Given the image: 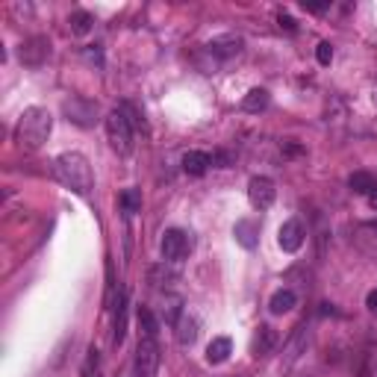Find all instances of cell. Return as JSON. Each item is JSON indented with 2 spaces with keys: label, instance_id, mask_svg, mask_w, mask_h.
I'll list each match as a JSON object with an SVG mask.
<instances>
[{
  "label": "cell",
  "instance_id": "cell-1",
  "mask_svg": "<svg viewBox=\"0 0 377 377\" xmlns=\"http://www.w3.org/2000/svg\"><path fill=\"white\" fill-rule=\"evenodd\" d=\"M54 174H56V180L62 186L71 188V192H77V195H89L95 188L92 162L83 154H77V150H65V154H59L54 159Z\"/></svg>",
  "mask_w": 377,
  "mask_h": 377
},
{
  "label": "cell",
  "instance_id": "cell-2",
  "mask_svg": "<svg viewBox=\"0 0 377 377\" xmlns=\"http://www.w3.org/2000/svg\"><path fill=\"white\" fill-rule=\"evenodd\" d=\"M50 130H54V115L45 109V106H30L24 109V115L18 118V127H15V142L24 150H39Z\"/></svg>",
  "mask_w": 377,
  "mask_h": 377
},
{
  "label": "cell",
  "instance_id": "cell-3",
  "mask_svg": "<svg viewBox=\"0 0 377 377\" xmlns=\"http://www.w3.org/2000/svg\"><path fill=\"white\" fill-rule=\"evenodd\" d=\"M104 127H106V139L112 145L118 157H130L133 154V124L130 118L124 115V109H112L109 115L104 118Z\"/></svg>",
  "mask_w": 377,
  "mask_h": 377
},
{
  "label": "cell",
  "instance_id": "cell-4",
  "mask_svg": "<svg viewBox=\"0 0 377 377\" xmlns=\"http://www.w3.org/2000/svg\"><path fill=\"white\" fill-rule=\"evenodd\" d=\"M62 112H65V118L71 121V124H77V127H95V124L100 121L97 115H100V109H97V104L95 100H89V97H68L65 104H62Z\"/></svg>",
  "mask_w": 377,
  "mask_h": 377
},
{
  "label": "cell",
  "instance_id": "cell-5",
  "mask_svg": "<svg viewBox=\"0 0 377 377\" xmlns=\"http://www.w3.org/2000/svg\"><path fill=\"white\" fill-rule=\"evenodd\" d=\"M159 342L157 336H139L136 348V377H157L159 371Z\"/></svg>",
  "mask_w": 377,
  "mask_h": 377
},
{
  "label": "cell",
  "instance_id": "cell-6",
  "mask_svg": "<svg viewBox=\"0 0 377 377\" xmlns=\"http://www.w3.org/2000/svg\"><path fill=\"white\" fill-rule=\"evenodd\" d=\"M162 259L166 262H180L188 257V250H192V239H188L186 230L180 227H171L166 230V236H162Z\"/></svg>",
  "mask_w": 377,
  "mask_h": 377
},
{
  "label": "cell",
  "instance_id": "cell-7",
  "mask_svg": "<svg viewBox=\"0 0 377 377\" xmlns=\"http://www.w3.org/2000/svg\"><path fill=\"white\" fill-rule=\"evenodd\" d=\"M47 56H50L47 35H30V39H24L21 47H18V59H21V65H27V68L45 65Z\"/></svg>",
  "mask_w": 377,
  "mask_h": 377
},
{
  "label": "cell",
  "instance_id": "cell-8",
  "mask_svg": "<svg viewBox=\"0 0 377 377\" xmlns=\"http://www.w3.org/2000/svg\"><path fill=\"white\" fill-rule=\"evenodd\" d=\"M274 198H278V186H274L271 177H250L248 183V200H250V207H257V209H268L274 204Z\"/></svg>",
  "mask_w": 377,
  "mask_h": 377
},
{
  "label": "cell",
  "instance_id": "cell-9",
  "mask_svg": "<svg viewBox=\"0 0 377 377\" xmlns=\"http://www.w3.org/2000/svg\"><path fill=\"white\" fill-rule=\"evenodd\" d=\"M307 345H310V328L307 324H298V328L292 330V336H289V342L283 348V366H295V362L307 354Z\"/></svg>",
  "mask_w": 377,
  "mask_h": 377
},
{
  "label": "cell",
  "instance_id": "cell-10",
  "mask_svg": "<svg viewBox=\"0 0 377 377\" xmlns=\"http://www.w3.org/2000/svg\"><path fill=\"white\" fill-rule=\"evenodd\" d=\"M304 239H307L304 221H300V218H289V221H283V227H280V233H278V242H280V248L286 250V254H295V250H300Z\"/></svg>",
  "mask_w": 377,
  "mask_h": 377
},
{
  "label": "cell",
  "instance_id": "cell-11",
  "mask_svg": "<svg viewBox=\"0 0 377 377\" xmlns=\"http://www.w3.org/2000/svg\"><path fill=\"white\" fill-rule=\"evenodd\" d=\"M242 47H245V39L242 35H236V33H224L218 35V39H212L209 42V54L221 59V62H227V59H236L239 54H242Z\"/></svg>",
  "mask_w": 377,
  "mask_h": 377
},
{
  "label": "cell",
  "instance_id": "cell-12",
  "mask_svg": "<svg viewBox=\"0 0 377 377\" xmlns=\"http://www.w3.org/2000/svg\"><path fill=\"white\" fill-rule=\"evenodd\" d=\"M274 348H278V330L271 324H259L254 339H250V354L259 360V357H268Z\"/></svg>",
  "mask_w": 377,
  "mask_h": 377
},
{
  "label": "cell",
  "instance_id": "cell-13",
  "mask_svg": "<svg viewBox=\"0 0 377 377\" xmlns=\"http://www.w3.org/2000/svg\"><path fill=\"white\" fill-rule=\"evenodd\" d=\"M233 236H236V242L242 245V248L254 250L257 242H259V224L254 218H239L236 227H233Z\"/></svg>",
  "mask_w": 377,
  "mask_h": 377
},
{
  "label": "cell",
  "instance_id": "cell-14",
  "mask_svg": "<svg viewBox=\"0 0 377 377\" xmlns=\"http://www.w3.org/2000/svg\"><path fill=\"white\" fill-rule=\"evenodd\" d=\"M212 166V157L204 154V150H188L183 157V171L192 174V177H200V174H207V168Z\"/></svg>",
  "mask_w": 377,
  "mask_h": 377
},
{
  "label": "cell",
  "instance_id": "cell-15",
  "mask_svg": "<svg viewBox=\"0 0 377 377\" xmlns=\"http://www.w3.org/2000/svg\"><path fill=\"white\" fill-rule=\"evenodd\" d=\"M233 354V342L227 336H216L207 348V362H212V366H221V362H227V357Z\"/></svg>",
  "mask_w": 377,
  "mask_h": 377
},
{
  "label": "cell",
  "instance_id": "cell-16",
  "mask_svg": "<svg viewBox=\"0 0 377 377\" xmlns=\"http://www.w3.org/2000/svg\"><path fill=\"white\" fill-rule=\"evenodd\" d=\"M295 304H298V295L292 289H278L268 300V310H271V316H283V312H289Z\"/></svg>",
  "mask_w": 377,
  "mask_h": 377
},
{
  "label": "cell",
  "instance_id": "cell-17",
  "mask_svg": "<svg viewBox=\"0 0 377 377\" xmlns=\"http://www.w3.org/2000/svg\"><path fill=\"white\" fill-rule=\"evenodd\" d=\"M124 336H127V289H121L115 300V345L124 342Z\"/></svg>",
  "mask_w": 377,
  "mask_h": 377
},
{
  "label": "cell",
  "instance_id": "cell-18",
  "mask_svg": "<svg viewBox=\"0 0 377 377\" xmlns=\"http://www.w3.org/2000/svg\"><path fill=\"white\" fill-rule=\"evenodd\" d=\"M268 92L266 89H250L245 97H242V109L250 112V115H257V112H266L268 109Z\"/></svg>",
  "mask_w": 377,
  "mask_h": 377
},
{
  "label": "cell",
  "instance_id": "cell-19",
  "mask_svg": "<svg viewBox=\"0 0 377 377\" xmlns=\"http://www.w3.org/2000/svg\"><path fill=\"white\" fill-rule=\"evenodd\" d=\"M348 186H351V192L354 195H374V188H377V183H374V177L369 171H354L348 177Z\"/></svg>",
  "mask_w": 377,
  "mask_h": 377
},
{
  "label": "cell",
  "instance_id": "cell-20",
  "mask_svg": "<svg viewBox=\"0 0 377 377\" xmlns=\"http://www.w3.org/2000/svg\"><path fill=\"white\" fill-rule=\"evenodd\" d=\"M174 328H177V342L180 345H192L198 339V321L192 316H180L174 321Z\"/></svg>",
  "mask_w": 377,
  "mask_h": 377
},
{
  "label": "cell",
  "instance_id": "cell-21",
  "mask_svg": "<svg viewBox=\"0 0 377 377\" xmlns=\"http://www.w3.org/2000/svg\"><path fill=\"white\" fill-rule=\"evenodd\" d=\"M68 24H71V33H77V35H86V33L92 30L95 18H92V15H89V12H86V9H77V12H71Z\"/></svg>",
  "mask_w": 377,
  "mask_h": 377
},
{
  "label": "cell",
  "instance_id": "cell-22",
  "mask_svg": "<svg viewBox=\"0 0 377 377\" xmlns=\"http://www.w3.org/2000/svg\"><path fill=\"white\" fill-rule=\"evenodd\" d=\"M139 328H142V336H159V324L147 307H139Z\"/></svg>",
  "mask_w": 377,
  "mask_h": 377
},
{
  "label": "cell",
  "instance_id": "cell-23",
  "mask_svg": "<svg viewBox=\"0 0 377 377\" xmlns=\"http://www.w3.org/2000/svg\"><path fill=\"white\" fill-rule=\"evenodd\" d=\"M121 209L127 212V216H133V212H139V207H142V195L136 192V188H127V192H121Z\"/></svg>",
  "mask_w": 377,
  "mask_h": 377
},
{
  "label": "cell",
  "instance_id": "cell-24",
  "mask_svg": "<svg viewBox=\"0 0 377 377\" xmlns=\"http://www.w3.org/2000/svg\"><path fill=\"white\" fill-rule=\"evenodd\" d=\"M316 59L321 62V65H330V62H333V47H330V42H321V45L316 47Z\"/></svg>",
  "mask_w": 377,
  "mask_h": 377
},
{
  "label": "cell",
  "instance_id": "cell-25",
  "mask_svg": "<svg viewBox=\"0 0 377 377\" xmlns=\"http://www.w3.org/2000/svg\"><path fill=\"white\" fill-rule=\"evenodd\" d=\"M212 166L227 168L230 166V154H227V150H216V154H212Z\"/></svg>",
  "mask_w": 377,
  "mask_h": 377
},
{
  "label": "cell",
  "instance_id": "cell-26",
  "mask_svg": "<svg viewBox=\"0 0 377 377\" xmlns=\"http://www.w3.org/2000/svg\"><path fill=\"white\" fill-rule=\"evenodd\" d=\"M86 59H89V62H97V65H104V54H100V47H97V45H92L89 50H86Z\"/></svg>",
  "mask_w": 377,
  "mask_h": 377
},
{
  "label": "cell",
  "instance_id": "cell-27",
  "mask_svg": "<svg viewBox=\"0 0 377 377\" xmlns=\"http://www.w3.org/2000/svg\"><path fill=\"white\" fill-rule=\"evenodd\" d=\"M280 27H283L286 33H295V30H298V27H295V21L289 18V15H280Z\"/></svg>",
  "mask_w": 377,
  "mask_h": 377
},
{
  "label": "cell",
  "instance_id": "cell-28",
  "mask_svg": "<svg viewBox=\"0 0 377 377\" xmlns=\"http://www.w3.org/2000/svg\"><path fill=\"white\" fill-rule=\"evenodd\" d=\"M366 307H369L371 312H377V289H371V292L366 295Z\"/></svg>",
  "mask_w": 377,
  "mask_h": 377
},
{
  "label": "cell",
  "instance_id": "cell-29",
  "mask_svg": "<svg viewBox=\"0 0 377 377\" xmlns=\"http://www.w3.org/2000/svg\"><path fill=\"white\" fill-rule=\"evenodd\" d=\"M304 9H310V12H321V9H328V3H304Z\"/></svg>",
  "mask_w": 377,
  "mask_h": 377
},
{
  "label": "cell",
  "instance_id": "cell-30",
  "mask_svg": "<svg viewBox=\"0 0 377 377\" xmlns=\"http://www.w3.org/2000/svg\"><path fill=\"white\" fill-rule=\"evenodd\" d=\"M371 92H374V104H377V80H374V89Z\"/></svg>",
  "mask_w": 377,
  "mask_h": 377
},
{
  "label": "cell",
  "instance_id": "cell-31",
  "mask_svg": "<svg viewBox=\"0 0 377 377\" xmlns=\"http://www.w3.org/2000/svg\"><path fill=\"white\" fill-rule=\"evenodd\" d=\"M304 377H310V374H304Z\"/></svg>",
  "mask_w": 377,
  "mask_h": 377
}]
</instances>
